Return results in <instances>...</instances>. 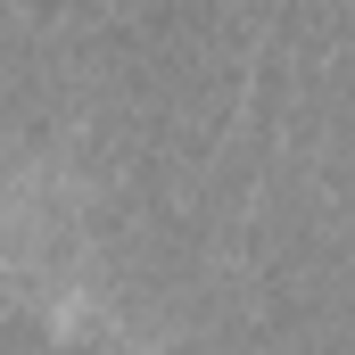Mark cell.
<instances>
[{"mask_svg":"<svg viewBox=\"0 0 355 355\" xmlns=\"http://www.w3.org/2000/svg\"><path fill=\"white\" fill-rule=\"evenodd\" d=\"M50 355H141V347H132V339H116L99 314L67 306V314H58V347H50Z\"/></svg>","mask_w":355,"mask_h":355,"instance_id":"cell-1","label":"cell"},{"mask_svg":"<svg viewBox=\"0 0 355 355\" xmlns=\"http://www.w3.org/2000/svg\"><path fill=\"white\" fill-rule=\"evenodd\" d=\"M8 306H17V297H8V281H0V314H8Z\"/></svg>","mask_w":355,"mask_h":355,"instance_id":"cell-2","label":"cell"}]
</instances>
